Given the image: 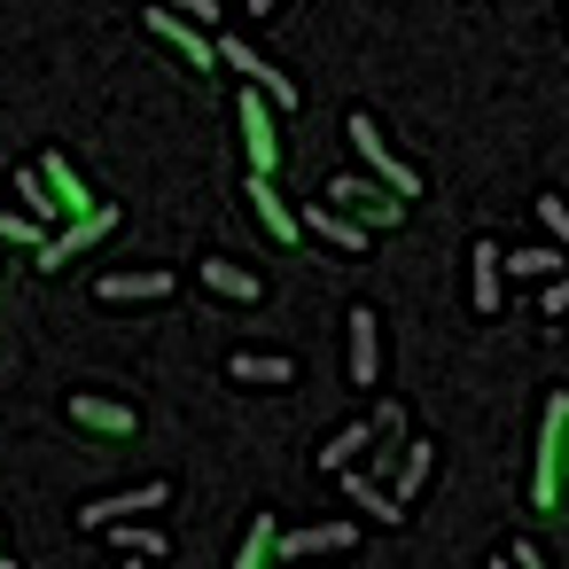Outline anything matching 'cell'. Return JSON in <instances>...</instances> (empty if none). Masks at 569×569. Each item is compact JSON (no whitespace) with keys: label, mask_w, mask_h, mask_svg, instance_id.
<instances>
[{"label":"cell","mask_w":569,"mask_h":569,"mask_svg":"<svg viewBox=\"0 0 569 569\" xmlns=\"http://www.w3.org/2000/svg\"><path fill=\"white\" fill-rule=\"evenodd\" d=\"M351 141H359V157H367V164L382 172V188H390V196H413V188H421V180H413V172H406V164H398V157L382 149V133H375V118H351Z\"/></svg>","instance_id":"obj_1"},{"label":"cell","mask_w":569,"mask_h":569,"mask_svg":"<svg viewBox=\"0 0 569 569\" xmlns=\"http://www.w3.org/2000/svg\"><path fill=\"white\" fill-rule=\"evenodd\" d=\"M343 328H351V382H359V390H375V367H382L375 328H382V320H375L367 305H351V320H343Z\"/></svg>","instance_id":"obj_2"},{"label":"cell","mask_w":569,"mask_h":569,"mask_svg":"<svg viewBox=\"0 0 569 569\" xmlns=\"http://www.w3.org/2000/svg\"><path fill=\"white\" fill-rule=\"evenodd\" d=\"M164 507V483H141V491H118V499H94L79 522L87 530H110V522H126V515H157Z\"/></svg>","instance_id":"obj_3"},{"label":"cell","mask_w":569,"mask_h":569,"mask_svg":"<svg viewBox=\"0 0 569 569\" xmlns=\"http://www.w3.org/2000/svg\"><path fill=\"white\" fill-rule=\"evenodd\" d=\"M219 63H234V71H250V79H258V94H266V102H281V110L297 102V87H289L281 71H266V63H258V56H250L242 40H219Z\"/></svg>","instance_id":"obj_4"},{"label":"cell","mask_w":569,"mask_h":569,"mask_svg":"<svg viewBox=\"0 0 569 569\" xmlns=\"http://www.w3.org/2000/svg\"><path fill=\"white\" fill-rule=\"evenodd\" d=\"M242 133H250V172L266 180V172H273V110L258 102V87L242 94Z\"/></svg>","instance_id":"obj_5"},{"label":"cell","mask_w":569,"mask_h":569,"mask_svg":"<svg viewBox=\"0 0 569 569\" xmlns=\"http://www.w3.org/2000/svg\"><path fill=\"white\" fill-rule=\"evenodd\" d=\"M328 203H359V219H367V227H398V203H390L375 180H336V188H328Z\"/></svg>","instance_id":"obj_6"},{"label":"cell","mask_w":569,"mask_h":569,"mask_svg":"<svg viewBox=\"0 0 569 569\" xmlns=\"http://www.w3.org/2000/svg\"><path fill=\"white\" fill-rule=\"evenodd\" d=\"M561 421H569V406L553 398V406H546V437H538V476H530V499H538V507L553 499V452H561Z\"/></svg>","instance_id":"obj_7"},{"label":"cell","mask_w":569,"mask_h":569,"mask_svg":"<svg viewBox=\"0 0 569 569\" xmlns=\"http://www.w3.org/2000/svg\"><path fill=\"white\" fill-rule=\"evenodd\" d=\"M297 234H320L328 250H359V242H367V227H351V219H336V211H320V203H305Z\"/></svg>","instance_id":"obj_8"},{"label":"cell","mask_w":569,"mask_h":569,"mask_svg":"<svg viewBox=\"0 0 569 569\" xmlns=\"http://www.w3.org/2000/svg\"><path fill=\"white\" fill-rule=\"evenodd\" d=\"M351 546V522H320V530H289L281 538V553L297 561V553H343Z\"/></svg>","instance_id":"obj_9"},{"label":"cell","mask_w":569,"mask_h":569,"mask_svg":"<svg viewBox=\"0 0 569 569\" xmlns=\"http://www.w3.org/2000/svg\"><path fill=\"white\" fill-rule=\"evenodd\" d=\"M336 476H343V491H351V507H367V515H382V522H398V515H406V507H398V499H390L382 483H367V476H351V468H336Z\"/></svg>","instance_id":"obj_10"},{"label":"cell","mask_w":569,"mask_h":569,"mask_svg":"<svg viewBox=\"0 0 569 569\" xmlns=\"http://www.w3.org/2000/svg\"><path fill=\"white\" fill-rule=\"evenodd\" d=\"M499 266H507V273H530V281H546V273H561V266H569V258H561V250H553V242H538V250H507V258H499Z\"/></svg>","instance_id":"obj_11"},{"label":"cell","mask_w":569,"mask_h":569,"mask_svg":"<svg viewBox=\"0 0 569 569\" xmlns=\"http://www.w3.org/2000/svg\"><path fill=\"white\" fill-rule=\"evenodd\" d=\"M468 266H476V312H499V250H491V242H476V258H468Z\"/></svg>","instance_id":"obj_12"},{"label":"cell","mask_w":569,"mask_h":569,"mask_svg":"<svg viewBox=\"0 0 569 569\" xmlns=\"http://www.w3.org/2000/svg\"><path fill=\"white\" fill-rule=\"evenodd\" d=\"M164 289H172V273H110V281H102L110 305H118V297H164Z\"/></svg>","instance_id":"obj_13"},{"label":"cell","mask_w":569,"mask_h":569,"mask_svg":"<svg viewBox=\"0 0 569 569\" xmlns=\"http://www.w3.org/2000/svg\"><path fill=\"white\" fill-rule=\"evenodd\" d=\"M367 445H375V437H367V421H359V429H336V437L320 445V468H351Z\"/></svg>","instance_id":"obj_14"},{"label":"cell","mask_w":569,"mask_h":569,"mask_svg":"<svg viewBox=\"0 0 569 569\" xmlns=\"http://www.w3.org/2000/svg\"><path fill=\"white\" fill-rule=\"evenodd\" d=\"M149 24H157V32H164V40H172V48H188V56H196V63H211V48H203V32H196V24H180V17H172V9H157V17H149Z\"/></svg>","instance_id":"obj_15"},{"label":"cell","mask_w":569,"mask_h":569,"mask_svg":"<svg viewBox=\"0 0 569 569\" xmlns=\"http://www.w3.org/2000/svg\"><path fill=\"white\" fill-rule=\"evenodd\" d=\"M196 273H203L219 297H258V273H242V266H219V258H211V266H196Z\"/></svg>","instance_id":"obj_16"},{"label":"cell","mask_w":569,"mask_h":569,"mask_svg":"<svg viewBox=\"0 0 569 569\" xmlns=\"http://www.w3.org/2000/svg\"><path fill=\"white\" fill-rule=\"evenodd\" d=\"M289 375H297L289 359H258V351H242V359H234V382H273V390H281Z\"/></svg>","instance_id":"obj_17"},{"label":"cell","mask_w":569,"mask_h":569,"mask_svg":"<svg viewBox=\"0 0 569 569\" xmlns=\"http://www.w3.org/2000/svg\"><path fill=\"white\" fill-rule=\"evenodd\" d=\"M71 413H79L87 429H133V413H126V406H102V398H71Z\"/></svg>","instance_id":"obj_18"},{"label":"cell","mask_w":569,"mask_h":569,"mask_svg":"<svg viewBox=\"0 0 569 569\" xmlns=\"http://www.w3.org/2000/svg\"><path fill=\"white\" fill-rule=\"evenodd\" d=\"M421 476H429V445H406V460H398V491H390V499L406 507V499L421 491Z\"/></svg>","instance_id":"obj_19"},{"label":"cell","mask_w":569,"mask_h":569,"mask_svg":"<svg viewBox=\"0 0 569 569\" xmlns=\"http://www.w3.org/2000/svg\"><path fill=\"white\" fill-rule=\"evenodd\" d=\"M250 203H258V219H266V227H273V234H281V242H289V234H297V219H289V211H281V203H273V196H266V180H258V172H250Z\"/></svg>","instance_id":"obj_20"},{"label":"cell","mask_w":569,"mask_h":569,"mask_svg":"<svg viewBox=\"0 0 569 569\" xmlns=\"http://www.w3.org/2000/svg\"><path fill=\"white\" fill-rule=\"evenodd\" d=\"M40 180H48L56 211H79V180H71V164H40Z\"/></svg>","instance_id":"obj_21"},{"label":"cell","mask_w":569,"mask_h":569,"mask_svg":"<svg viewBox=\"0 0 569 569\" xmlns=\"http://www.w3.org/2000/svg\"><path fill=\"white\" fill-rule=\"evenodd\" d=\"M102 227H110V219H87V227H71V242H48V266H71V250H79V242H94Z\"/></svg>","instance_id":"obj_22"},{"label":"cell","mask_w":569,"mask_h":569,"mask_svg":"<svg viewBox=\"0 0 569 569\" xmlns=\"http://www.w3.org/2000/svg\"><path fill=\"white\" fill-rule=\"evenodd\" d=\"M118 546H126V553H141V561H157V553H164V538H157V530H133V522H118Z\"/></svg>","instance_id":"obj_23"},{"label":"cell","mask_w":569,"mask_h":569,"mask_svg":"<svg viewBox=\"0 0 569 569\" xmlns=\"http://www.w3.org/2000/svg\"><path fill=\"white\" fill-rule=\"evenodd\" d=\"M17 196H24V203H32V211H40V219H48V211H56V203H48V180H40V172H24V180H17Z\"/></svg>","instance_id":"obj_24"},{"label":"cell","mask_w":569,"mask_h":569,"mask_svg":"<svg viewBox=\"0 0 569 569\" xmlns=\"http://www.w3.org/2000/svg\"><path fill=\"white\" fill-rule=\"evenodd\" d=\"M538 219H546V234H569V203L561 196H538Z\"/></svg>","instance_id":"obj_25"},{"label":"cell","mask_w":569,"mask_h":569,"mask_svg":"<svg viewBox=\"0 0 569 569\" xmlns=\"http://www.w3.org/2000/svg\"><path fill=\"white\" fill-rule=\"evenodd\" d=\"M538 312H546V320H561V312H569V289H561L553 273H546V297H538Z\"/></svg>","instance_id":"obj_26"},{"label":"cell","mask_w":569,"mask_h":569,"mask_svg":"<svg viewBox=\"0 0 569 569\" xmlns=\"http://www.w3.org/2000/svg\"><path fill=\"white\" fill-rule=\"evenodd\" d=\"M266 530H273V522L258 515V530H250V546H242V561H234V569H258V561H266Z\"/></svg>","instance_id":"obj_27"},{"label":"cell","mask_w":569,"mask_h":569,"mask_svg":"<svg viewBox=\"0 0 569 569\" xmlns=\"http://www.w3.org/2000/svg\"><path fill=\"white\" fill-rule=\"evenodd\" d=\"M164 9H172V17H196V24H211V17H219L211 0H164Z\"/></svg>","instance_id":"obj_28"},{"label":"cell","mask_w":569,"mask_h":569,"mask_svg":"<svg viewBox=\"0 0 569 569\" xmlns=\"http://www.w3.org/2000/svg\"><path fill=\"white\" fill-rule=\"evenodd\" d=\"M507 561H515V569H538V553H530V546H515V553H507Z\"/></svg>","instance_id":"obj_29"},{"label":"cell","mask_w":569,"mask_h":569,"mask_svg":"<svg viewBox=\"0 0 569 569\" xmlns=\"http://www.w3.org/2000/svg\"><path fill=\"white\" fill-rule=\"evenodd\" d=\"M266 9H273V0H250V17H266Z\"/></svg>","instance_id":"obj_30"},{"label":"cell","mask_w":569,"mask_h":569,"mask_svg":"<svg viewBox=\"0 0 569 569\" xmlns=\"http://www.w3.org/2000/svg\"><path fill=\"white\" fill-rule=\"evenodd\" d=\"M491 569H515V561H507V553H491Z\"/></svg>","instance_id":"obj_31"},{"label":"cell","mask_w":569,"mask_h":569,"mask_svg":"<svg viewBox=\"0 0 569 569\" xmlns=\"http://www.w3.org/2000/svg\"><path fill=\"white\" fill-rule=\"evenodd\" d=\"M0 569H17V561H9V553H0Z\"/></svg>","instance_id":"obj_32"},{"label":"cell","mask_w":569,"mask_h":569,"mask_svg":"<svg viewBox=\"0 0 569 569\" xmlns=\"http://www.w3.org/2000/svg\"><path fill=\"white\" fill-rule=\"evenodd\" d=\"M133 569H149V561H141V553H133Z\"/></svg>","instance_id":"obj_33"}]
</instances>
